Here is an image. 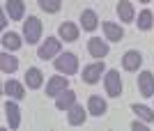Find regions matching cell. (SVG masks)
<instances>
[{
	"mask_svg": "<svg viewBox=\"0 0 154 131\" xmlns=\"http://www.w3.org/2000/svg\"><path fill=\"white\" fill-rule=\"evenodd\" d=\"M60 39H55V37H46V41L42 46H39V51H37V58L39 60H51V58H55L60 53Z\"/></svg>",
	"mask_w": 154,
	"mask_h": 131,
	"instance_id": "277c9868",
	"label": "cell"
},
{
	"mask_svg": "<svg viewBox=\"0 0 154 131\" xmlns=\"http://www.w3.org/2000/svg\"><path fill=\"white\" fill-rule=\"evenodd\" d=\"M131 111H134L136 115L143 120V122H147V124H152V122H154V113L149 111L147 106H138V104H134V106H131Z\"/></svg>",
	"mask_w": 154,
	"mask_h": 131,
	"instance_id": "cb8c5ba5",
	"label": "cell"
},
{
	"mask_svg": "<svg viewBox=\"0 0 154 131\" xmlns=\"http://www.w3.org/2000/svg\"><path fill=\"white\" fill-rule=\"evenodd\" d=\"M88 113H90V111H85L81 104H74V106L69 108V124H71V126H81V124H85Z\"/></svg>",
	"mask_w": 154,
	"mask_h": 131,
	"instance_id": "9a60e30c",
	"label": "cell"
},
{
	"mask_svg": "<svg viewBox=\"0 0 154 131\" xmlns=\"http://www.w3.org/2000/svg\"><path fill=\"white\" fill-rule=\"evenodd\" d=\"M117 16H120L122 23H134V19H136L134 5H131L129 0H120V2H117Z\"/></svg>",
	"mask_w": 154,
	"mask_h": 131,
	"instance_id": "2e32d148",
	"label": "cell"
},
{
	"mask_svg": "<svg viewBox=\"0 0 154 131\" xmlns=\"http://www.w3.org/2000/svg\"><path fill=\"white\" fill-rule=\"evenodd\" d=\"M2 90H5V94H9V97H14V99L26 97V87L21 85L19 81H7L5 85H2Z\"/></svg>",
	"mask_w": 154,
	"mask_h": 131,
	"instance_id": "ffe728a7",
	"label": "cell"
},
{
	"mask_svg": "<svg viewBox=\"0 0 154 131\" xmlns=\"http://www.w3.org/2000/svg\"><path fill=\"white\" fill-rule=\"evenodd\" d=\"M138 90L145 99L154 97V74L152 72H140L138 74Z\"/></svg>",
	"mask_w": 154,
	"mask_h": 131,
	"instance_id": "8992f818",
	"label": "cell"
},
{
	"mask_svg": "<svg viewBox=\"0 0 154 131\" xmlns=\"http://www.w3.org/2000/svg\"><path fill=\"white\" fill-rule=\"evenodd\" d=\"M21 44H23V39H21L16 32H5L2 35V46H5L7 51H19Z\"/></svg>",
	"mask_w": 154,
	"mask_h": 131,
	"instance_id": "7402d4cb",
	"label": "cell"
},
{
	"mask_svg": "<svg viewBox=\"0 0 154 131\" xmlns=\"http://www.w3.org/2000/svg\"><path fill=\"white\" fill-rule=\"evenodd\" d=\"M88 53H90L92 58L101 60V58L108 55V44H106L101 37H90V39H88Z\"/></svg>",
	"mask_w": 154,
	"mask_h": 131,
	"instance_id": "52a82bcc",
	"label": "cell"
},
{
	"mask_svg": "<svg viewBox=\"0 0 154 131\" xmlns=\"http://www.w3.org/2000/svg\"><path fill=\"white\" fill-rule=\"evenodd\" d=\"M103 85H106V94L108 97H120L122 94V78H120V72L117 69H108L106 76H103Z\"/></svg>",
	"mask_w": 154,
	"mask_h": 131,
	"instance_id": "3957f363",
	"label": "cell"
},
{
	"mask_svg": "<svg viewBox=\"0 0 154 131\" xmlns=\"http://www.w3.org/2000/svg\"><path fill=\"white\" fill-rule=\"evenodd\" d=\"M53 65H55V69H58L60 74H64V76H74V74L78 72L76 53H62V55H58V58L53 60Z\"/></svg>",
	"mask_w": 154,
	"mask_h": 131,
	"instance_id": "6da1fadb",
	"label": "cell"
},
{
	"mask_svg": "<svg viewBox=\"0 0 154 131\" xmlns=\"http://www.w3.org/2000/svg\"><path fill=\"white\" fill-rule=\"evenodd\" d=\"M37 2L46 14H55V12H60V7H62V0H37Z\"/></svg>",
	"mask_w": 154,
	"mask_h": 131,
	"instance_id": "d4e9b609",
	"label": "cell"
},
{
	"mask_svg": "<svg viewBox=\"0 0 154 131\" xmlns=\"http://www.w3.org/2000/svg\"><path fill=\"white\" fill-rule=\"evenodd\" d=\"M12 21H23V14H26V2L23 0H5V7H2Z\"/></svg>",
	"mask_w": 154,
	"mask_h": 131,
	"instance_id": "ba28073f",
	"label": "cell"
},
{
	"mask_svg": "<svg viewBox=\"0 0 154 131\" xmlns=\"http://www.w3.org/2000/svg\"><path fill=\"white\" fill-rule=\"evenodd\" d=\"M5 117H7L9 129H19V126H21V108H19V104L7 101V104H5Z\"/></svg>",
	"mask_w": 154,
	"mask_h": 131,
	"instance_id": "9c48e42d",
	"label": "cell"
},
{
	"mask_svg": "<svg viewBox=\"0 0 154 131\" xmlns=\"http://www.w3.org/2000/svg\"><path fill=\"white\" fill-rule=\"evenodd\" d=\"M67 87H69L67 76H53L48 81V85H46V97H58L60 92H64Z\"/></svg>",
	"mask_w": 154,
	"mask_h": 131,
	"instance_id": "30bf717a",
	"label": "cell"
},
{
	"mask_svg": "<svg viewBox=\"0 0 154 131\" xmlns=\"http://www.w3.org/2000/svg\"><path fill=\"white\" fill-rule=\"evenodd\" d=\"M74 104H76V92L69 90V87L55 97V108H58V111H69Z\"/></svg>",
	"mask_w": 154,
	"mask_h": 131,
	"instance_id": "7c38bea8",
	"label": "cell"
},
{
	"mask_svg": "<svg viewBox=\"0 0 154 131\" xmlns=\"http://www.w3.org/2000/svg\"><path fill=\"white\" fill-rule=\"evenodd\" d=\"M143 65V55L140 51H127L122 55V67L127 69V72H138Z\"/></svg>",
	"mask_w": 154,
	"mask_h": 131,
	"instance_id": "8fae6325",
	"label": "cell"
},
{
	"mask_svg": "<svg viewBox=\"0 0 154 131\" xmlns=\"http://www.w3.org/2000/svg\"><path fill=\"white\" fill-rule=\"evenodd\" d=\"M42 83H44V74H42V69H37V67H28V72H26V85L30 87V90H39Z\"/></svg>",
	"mask_w": 154,
	"mask_h": 131,
	"instance_id": "5bb4252c",
	"label": "cell"
},
{
	"mask_svg": "<svg viewBox=\"0 0 154 131\" xmlns=\"http://www.w3.org/2000/svg\"><path fill=\"white\" fill-rule=\"evenodd\" d=\"M0 69H2V74H14L16 69H19V58H14V55H9V53H0Z\"/></svg>",
	"mask_w": 154,
	"mask_h": 131,
	"instance_id": "d6986e66",
	"label": "cell"
},
{
	"mask_svg": "<svg viewBox=\"0 0 154 131\" xmlns=\"http://www.w3.org/2000/svg\"><path fill=\"white\" fill-rule=\"evenodd\" d=\"M23 37H26L28 44H37L42 39V21L37 16H28L23 21Z\"/></svg>",
	"mask_w": 154,
	"mask_h": 131,
	"instance_id": "7a4b0ae2",
	"label": "cell"
},
{
	"mask_svg": "<svg viewBox=\"0 0 154 131\" xmlns=\"http://www.w3.org/2000/svg\"><path fill=\"white\" fill-rule=\"evenodd\" d=\"M136 23H138L140 30H149V28L154 26V14L149 12V9H143V12L138 14V21H136Z\"/></svg>",
	"mask_w": 154,
	"mask_h": 131,
	"instance_id": "603a6c76",
	"label": "cell"
},
{
	"mask_svg": "<svg viewBox=\"0 0 154 131\" xmlns=\"http://www.w3.org/2000/svg\"><path fill=\"white\" fill-rule=\"evenodd\" d=\"M131 129L134 131H147V126L143 124V122H138V120H134V122H131Z\"/></svg>",
	"mask_w": 154,
	"mask_h": 131,
	"instance_id": "484cf974",
	"label": "cell"
},
{
	"mask_svg": "<svg viewBox=\"0 0 154 131\" xmlns=\"http://www.w3.org/2000/svg\"><path fill=\"white\" fill-rule=\"evenodd\" d=\"M103 32H106L108 41H120L124 37V28L117 23H110V21H103Z\"/></svg>",
	"mask_w": 154,
	"mask_h": 131,
	"instance_id": "e0dca14e",
	"label": "cell"
},
{
	"mask_svg": "<svg viewBox=\"0 0 154 131\" xmlns=\"http://www.w3.org/2000/svg\"><path fill=\"white\" fill-rule=\"evenodd\" d=\"M0 26H2V28L7 26V12H5V9H2V16H0Z\"/></svg>",
	"mask_w": 154,
	"mask_h": 131,
	"instance_id": "4316f807",
	"label": "cell"
},
{
	"mask_svg": "<svg viewBox=\"0 0 154 131\" xmlns=\"http://www.w3.org/2000/svg\"><path fill=\"white\" fill-rule=\"evenodd\" d=\"M101 74H106V65H103V60L85 67V69H83V81H85V83H90V85H94V83H99Z\"/></svg>",
	"mask_w": 154,
	"mask_h": 131,
	"instance_id": "5b68a950",
	"label": "cell"
},
{
	"mask_svg": "<svg viewBox=\"0 0 154 131\" xmlns=\"http://www.w3.org/2000/svg\"><path fill=\"white\" fill-rule=\"evenodd\" d=\"M81 26H83V30H88V32L97 30V26H99V19H97V14L92 12V9H85V12L81 14Z\"/></svg>",
	"mask_w": 154,
	"mask_h": 131,
	"instance_id": "44dd1931",
	"label": "cell"
},
{
	"mask_svg": "<svg viewBox=\"0 0 154 131\" xmlns=\"http://www.w3.org/2000/svg\"><path fill=\"white\" fill-rule=\"evenodd\" d=\"M138 2H152V0H138Z\"/></svg>",
	"mask_w": 154,
	"mask_h": 131,
	"instance_id": "83f0119b",
	"label": "cell"
},
{
	"mask_svg": "<svg viewBox=\"0 0 154 131\" xmlns=\"http://www.w3.org/2000/svg\"><path fill=\"white\" fill-rule=\"evenodd\" d=\"M88 111H90V115H94V117H101L103 113L108 111V104H106V99H101L99 94H92V97L88 99Z\"/></svg>",
	"mask_w": 154,
	"mask_h": 131,
	"instance_id": "4fadbf2b",
	"label": "cell"
},
{
	"mask_svg": "<svg viewBox=\"0 0 154 131\" xmlns=\"http://www.w3.org/2000/svg\"><path fill=\"white\" fill-rule=\"evenodd\" d=\"M58 35H60V39H64V41H76L78 39V26L64 21L62 26L58 28Z\"/></svg>",
	"mask_w": 154,
	"mask_h": 131,
	"instance_id": "ac0fdd59",
	"label": "cell"
}]
</instances>
